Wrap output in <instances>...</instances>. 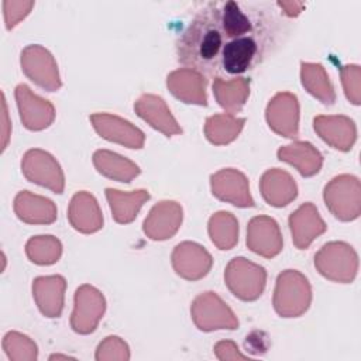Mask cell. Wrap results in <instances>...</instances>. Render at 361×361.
Wrapping results in <instances>:
<instances>
[{
	"label": "cell",
	"instance_id": "3957f363",
	"mask_svg": "<svg viewBox=\"0 0 361 361\" xmlns=\"http://www.w3.org/2000/svg\"><path fill=\"white\" fill-rule=\"evenodd\" d=\"M314 267L322 276L338 283H351L358 271V255L344 241L324 244L314 255Z\"/></svg>",
	"mask_w": 361,
	"mask_h": 361
},
{
	"label": "cell",
	"instance_id": "ba28073f",
	"mask_svg": "<svg viewBox=\"0 0 361 361\" xmlns=\"http://www.w3.org/2000/svg\"><path fill=\"white\" fill-rule=\"evenodd\" d=\"M21 172L27 180L61 195L65 189V176L58 161L39 148L28 149L21 159Z\"/></svg>",
	"mask_w": 361,
	"mask_h": 361
},
{
	"label": "cell",
	"instance_id": "603a6c76",
	"mask_svg": "<svg viewBox=\"0 0 361 361\" xmlns=\"http://www.w3.org/2000/svg\"><path fill=\"white\" fill-rule=\"evenodd\" d=\"M259 190L264 200L274 207L288 206L298 196L295 179L279 168H271L264 172L259 180Z\"/></svg>",
	"mask_w": 361,
	"mask_h": 361
},
{
	"label": "cell",
	"instance_id": "9c48e42d",
	"mask_svg": "<svg viewBox=\"0 0 361 361\" xmlns=\"http://www.w3.org/2000/svg\"><path fill=\"white\" fill-rule=\"evenodd\" d=\"M106 310V299L103 293L85 283L79 286L73 298V310L71 314V327L78 334H90L96 330Z\"/></svg>",
	"mask_w": 361,
	"mask_h": 361
},
{
	"label": "cell",
	"instance_id": "836d02e7",
	"mask_svg": "<svg viewBox=\"0 0 361 361\" xmlns=\"http://www.w3.org/2000/svg\"><path fill=\"white\" fill-rule=\"evenodd\" d=\"M340 78L347 100L358 106L361 103V68L358 65L341 66Z\"/></svg>",
	"mask_w": 361,
	"mask_h": 361
},
{
	"label": "cell",
	"instance_id": "44dd1931",
	"mask_svg": "<svg viewBox=\"0 0 361 361\" xmlns=\"http://www.w3.org/2000/svg\"><path fill=\"white\" fill-rule=\"evenodd\" d=\"M71 226L83 234H92L103 227V214L96 197L85 190L73 195L68 207Z\"/></svg>",
	"mask_w": 361,
	"mask_h": 361
},
{
	"label": "cell",
	"instance_id": "f546056e",
	"mask_svg": "<svg viewBox=\"0 0 361 361\" xmlns=\"http://www.w3.org/2000/svg\"><path fill=\"white\" fill-rule=\"evenodd\" d=\"M244 124L245 118H240L228 113L214 114L204 123V135L213 145H227L238 137Z\"/></svg>",
	"mask_w": 361,
	"mask_h": 361
},
{
	"label": "cell",
	"instance_id": "277c9868",
	"mask_svg": "<svg viewBox=\"0 0 361 361\" xmlns=\"http://www.w3.org/2000/svg\"><path fill=\"white\" fill-rule=\"evenodd\" d=\"M323 199L330 213L341 221H353L361 213V183L354 175L334 176L323 190Z\"/></svg>",
	"mask_w": 361,
	"mask_h": 361
},
{
	"label": "cell",
	"instance_id": "5bb4252c",
	"mask_svg": "<svg viewBox=\"0 0 361 361\" xmlns=\"http://www.w3.org/2000/svg\"><path fill=\"white\" fill-rule=\"evenodd\" d=\"M173 271L186 281H197L206 276L213 265L210 252L197 243H179L172 251Z\"/></svg>",
	"mask_w": 361,
	"mask_h": 361
},
{
	"label": "cell",
	"instance_id": "ac0fdd59",
	"mask_svg": "<svg viewBox=\"0 0 361 361\" xmlns=\"http://www.w3.org/2000/svg\"><path fill=\"white\" fill-rule=\"evenodd\" d=\"M313 128L327 145L338 151H350L357 140L355 123L347 116H317Z\"/></svg>",
	"mask_w": 361,
	"mask_h": 361
},
{
	"label": "cell",
	"instance_id": "6da1fadb",
	"mask_svg": "<svg viewBox=\"0 0 361 361\" xmlns=\"http://www.w3.org/2000/svg\"><path fill=\"white\" fill-rule=\"evenodd\" d=\"M272 13L241 1L207 3L176 44L178 61L214 78H235L255 68L274 41Z\"/></svg>",
	"mask_w": 361,
	"mask_h": 361
},
{
	"label": "cell",
	"instance_id": "e575fe53",
	"mask_svg": "<svg viewBox=\"0 0 361 361\" xmlns=\"http://www.w3.org/2000/svg\"><path fill=\"white\" fill-rule=\"evenodd\" d=\"M94 358L97 361L102 360H128L130 348L124 340L117 336L106 337L96 350Z\"/></svg>",
	"mask_w": 361,
	"mask_h": 361
},
{
	"label": "cell",
	"instance_id": "4316f807",
	"mask_svg": "<svg viewBox=\"0 0 361 361\" xmlns=\"http://www.w3.org/2000/svg\"><path fill=\"white\" fill-rule=\"evenodd\" d=\"M104 192L111 210V216L120 224L131 223L137 217L144 203L149 199V192L145 189L121 192L113 188H107Z\"/></svg>",
	"mask_w": 361,
	"mask_h": 361
},
{
	"label": "cell",
	"instance_id": "74e56055",
	"mask_svg": "<svg viewBox=\"0 0 361 361\" xmlns=\"http://www.w3.org/2000/svg\"><path fill=\"white\" fill-rule=\"evenodd\" d=\"M269 345L268 336L264 331H252L245 338V348L251 354H264Z\"/></svg>",
	"mask_w": 361,
	"mask_h": 361
},
{
	"label": "cell",
	"instance_id": "8d00e7d4",
	"mask_svg": "<svg viewBox=\"0 0 361 361\" xmlns=\"http://www.w3.org/2000/svg\"><path fill=\"white\" fill-rule=\"evenodd\" d=\"M214 355L221 360H247L248 355H244L240 353L237 344L231 340H221L214 345Z\"/></svg>",
	"mask_w": 361,
	"mask_h": 361
},
{
	"label": "cell",
	"instance_id": "d590c367",
	"mask_svg": "<svg viewBox=\"0 0 361 361\" xmlns=\"http://www.w3.org/2000/svg\"><path fill=\"white\" fill-rule=\"evenodd\" d=\"M34 7V1H3V13H4V21L6 28L11 30L14 28L23 18H25L30 11Z\"/></svg>",
	"mask_w": 361,
	"mask_h": 361
},
{
	"label": "cell",
	"instance_id": "f1b7e54d",
	"mask_svg": "<svg viewBox=\"0 0 361 361\" xmlns=\"http://www.w3.org/2000/svg\"><path fill=\"white\" fill-rule=\"evenodd\" d=\"M300 80L303 87L319 102L326 106L334 104L336 92L323 65L300 62Z\"/></svg>",
	"mask_w": 361,
	"mask_h": 361
},
{
	"label": "cell",
	"instance_id": "1f68e13d",
	"mask_svg": "<svg viewBox=\"0 0 361 361\" xmlns=\"http://www.w3.org/2000/svg\"><path fill=\"white\" fill-rule=\"evenodd\" d=\"M25 254L37 265H52L62 255V244L54 235H35L27 241Z\"/></svg>",
	"mask_w": 361,
	"mask_h": 361
},
{
	"label": "cell",
	"instance_id": "8992f818",
	"mask_svg": "<svg viewBox=\"0 0 361 361\" xmlns=\"http://www.w3.org/2000/svg\"><path fill=\"white\" fill-rule=\"evenodd\" d=\"M190 316L195 326L202 331L234 330L238 319L228 305L216 292H203L195 298L190 306Z\"/></svg>",
	"mask_w": 361,
	"mask_h": 361
},
{
	"label": "cell",
	"instance_id": "60d3db41",
	"mask_svg": "<svg viewBox=\"0 0 361 361\" xmlns=\"http://www.w3.org/2000/svg\"><path fill=\"white\" fill-rule=\"evenodd\" d=\"M59 358H65V360H68V358H73V357L62 355V354H54V355H51V357H49V360H59Z\"/></svg>",
	"mask_w": 361,
	"mask_h": 361
},
{
	"label": "cell",
	"instance_id": "5b68a950",
	"mask_svg": "<svg viewBox=\"0 0 361 361\" xmlns=\"http://www.w3.org/2000/svg\"><path fill=\"white\" fill-rule=\"evenodd\" d=\"M224 282L235 298L244 302H252L265 289L267 271L264 267L244 257H235L224 269Z\"/></svg>",
	"mask_w": 361,
	"mask_h": 361
},
{
	"label": "cell",
	"instance_id": "ffe728a7",
	"mask_svg": "<svg viewBox=\"0 0 361 361\" xmlns=\"http://www.w3.org/2000/svg\"><path fill=\"white\" fill-rule=\"evenodd\" d=\"M134 110L144 121H147L152 128L158 130L166 137H172L182 133L180 126L172 116L169 107L161 96L145 93L135 103Z\"/></svg>",
	"mask_w": 361,
	"mask_h": 361
},
{
	"label": "cell",
	"instance_id": "83f0119b",
	"mask_svg": "<svg viewBox=\"0 0 361 361\" xmlns=\"http://www.w3.org/2000/svg\"><path fill=\"white\" fill-rule=\"evenodd\" d=\"M93 165L103 176L126 183L131 182L141 172L135 162L109 149H97L93 154Z\"/></svg>",
	"mask_w": 361,
	"mask_h": 361
},
{
	"label": "cell",
	"instance_id": "52a82bcc",
	"mask_svg": "<svg viewBox=\"0 0 361 361\" xmlns=\"http://www.w3.org/2000/svg\"><path fill=\"white\" fill-rule=\"evenodd\" d=\"M20 63L24 75L47 92L61 89L62 80L54 55L38 44L27 45L21 51Z\"/></svg>",
	"mask_w": 361,
	"mask_h": 361
},
{
	"label": "cell",
	"instance_id": "2e32d148",
	"mask_svg": "<svg viewBox=\"0 0 361 361\" xmlns=\"http://www.w3.org/2000/svg\"><path fill=\"white\" fill-rule=\"evenodd\" d=\"M247 247L264 258L276 257L283 247L278 223L269 216L252 217L247 226Z\"/></svg>",
	"mask_w": 361,
	"mask_h": 361
},
{
	"label": "cell",
	"instance_id": "30bf717a",
	"mask_svg": "<svg viewBox=\"0 0 361 361\" xmlns=\"http://www.w3.org/2000/svg\"><path fill=\"white\" fill-rule=\"evenodd\" d=\"M265 118L278 135L296 138L299 135V102L290 92L276 93L268 103Z\"/></svg>",
	"mask_w": 361,
	"mask_h": 361
},
{
	"label": "cell",
	"instance_id": "7c38bea8",
	"mask_svg": "<svg viewBox=\"0 0 361 361\" xmlns=\"http://www.w3.org/2000/svg\"><path fill=\"white\" fill-rule=\"evenodd\" d=\"M90 123L94 131L110 142L133 149L144 147L145 134L128 120L109 113H94L90 116Z\"/></svg>",
	"mask_w": 361,
	"mask_h": 361
},
{
	"label": "cell",
	"instance_id": "4dcf8cb0",
	"mask_svg": "<svg viewBox=\"0 0 361 361\" xmlns=\"http://www.w3.org/2000/svg\"><path fill=\"white\" fill-rule=\"evenodd\" d=\"M212 243L219 250H231L238 241V221L230 212L214 213L207 224Z\"/></svg>",
	"mask_w": 361,
	"mask_h": 361
},
{
	"label": "cell",
	"instance_id": "ab89813d",
	"mask_svg": "<svg viewBox=\"0 0 361 361\" xmlns=\"http://www.w3.org/2000/svg\"><path fill=\"white\" fill-rule=\"evenodd\" d=\"M1 97H3V103H1L3 104V141H1V151H4L6 147H7V142H8V137H10V130H8L10 124L7 121L8 114H7V104H6L4 93L1 94Z\"/></svg>",
	"mask_w": 361,
	"mask_h": 361
},
{
	"label": "cell",
	"instance_id": "484cf974",
	"mask_svg": "<svg viewBox=\"0 0 361 361\" xmlns=\"http://www.w3.org/2000/svg\"><path fill=\"white\" fill-rule=\"evenodd\" d=\"M213 94L219 106L228 114L238 113L247 103L250 96V79L243 76L235 78H214Z\"/></svg>",
	"mask_w": 361,
	"mask_h": 361
},
{
	"label": "cell",
	"instance_id": "8fae6325",
	"mask_svg": "<svg viewBox=\"0 0 361 361\" xmlns=\"http://www.w3.org/2000/svg\"><path fill=\"white\" fill-rule=\"evenodd\" d=\"M210 188L214 197L237 207H252L255 202L250 193L247 176L234 168H224L210 176Z\"/></svg>",
	"mask_w": 361,
	"mask_h": 361
},
{
	"label": "cell",
	"instance_id": "4fadbf2b",
	"mask_svg": "<svg viewBox=\"0 0 361 361\" xmlns=\"http://www.w3.org/2000/svg\"><path fill=\"white\" fill-rule=\"evenodd\" d=\"M14 94L20 120L27 130L41 131L54 123L55 109L49 100L32 93V90L24 83L16 87Z\"/></svg>",
	"mask_w": 361,
	"mask_h": 361
},
{
	"label": "cell",
	"instance_id": "d4e9b609",
	"mask_svg": "<svg viewBox=\"0 0 361 361\" xmlns=\"http://www.w3.org/2000/svg\"><path fill=\"white\" fill-rule=\"evenodd\" d=\"M276 155L279 161L292 165L305 178L319 173L323 165V155L307 141H295L283 145L278 149Z\"/></svg>",
	"mask_w": 361,
	"mask_h": 361
},
{
	"label": "cell",
	"instance_id": "f35d334b",
	"mask_svg": "<svg viewBox=\"0 0 361 361\" xmlns=\"http://www.w3.org/2000/svg\"><path fill=\"white\" fill-rule=\"evenodd\" d=\"M276 6L286 17H298L305 8V3L302 1H278Z\"/></svg>",
	"mask_w": 361,
	"mask_h": 361
},
{
	"label": "cell",
	"instance_id": "d6986e66",
	"mask_svg": "<svg viewBox=\"0 0 361 361\" xmlns=\"http://www.w3.org/2000/svg\"><path fill=\"white\" fill-rule=\"evenodd\" d=\"M206 85V76L189 68L176 69L166 76V87L169 92L188 104L207 106Z\"/></svg>",
	"mask_w": 361,
	"mask_h": 361
},
{
	"label": "cell",
	"instance_id": "9a60e30c",
	"mask_svg": "<svg viewBox=\"0 0 361 361\" xmlns=\"http://www.w3.org/2000/svg\"><path fill=\"white\" fill-rule=\"evenodd\" d=\"M183 219L182 206L173 200H162L152 206L142 223V231L154 241H164L173 237Z\"/></svg>",
	"mask_w": 361,
	"mask_h": 361
},
{
	"label": "cell",
	"instance_id": "d6a6232c",
	"mask_svg": "<svg viewBox=\"0 0 361 361\" xmlns=\"http://www.w3.org/2000/svg\"><path fill=\"white\" fill-rule=\"evenodd\" d=\"M3 350L11 361H34L38 358L37 344L18 331H8L4 336Z\"/></svg>",
	"mask_w": 361,
	"mask_h": 361
},
{
	"label": "cell",
	"instance_id": "7a4b0ae2",
	"mask_svg": "<svg viewBox=\"0 0 361 361\" xmlns=\"http://www.w3.org/2000/svg\"><path fill=\"white\" fill-rule=\"evenodd\" d=\"M312 303V288L307 278L296 269L282 271L275 283L272 305L281 317H299Z\"/></svg>",
	"mask_w": 361,
	"mask_h": 361
},
{
	"label": "cell",
	"instance_id": "e0dca14e",
	"mask_svg": "<svg viewBox=\"0 0 361 361\" xmlns=\"http://www.w3.org/2000/svg\"><path fill=\"white\" fill-rule=\"evenodd\" d=\"M289 228L295 247L298 250H306L327 230V226L319 214L317 207L312 202H306L289 216Z\"/></svg>",
	"mask_w": 361,
	"mask_h": 361
},
{
	"label": "cell",
	"instance_id": "cb8c5ba5",
	"mask_svg": "<svg viewBox=\"0 0 361 361\" xmlns=\"http://www.w3.org/2000/svg\"><path fill=\"white\" fill-rule=\"evenodd\" d=\"M13 209L16 216L27 224H51L58 214L56 206L51 199L34 195L30 190L17 193Z\"/></svg>",
	"mask_w": 361,
	"mask_h": 361
},
{
	"label": "cell",
	"instance_id": "7402d4cb",
	"mask_svg": "<svg viewBox=\"0 0 361 361\" xmlns=\"http://www.w3.org/2000/svg\"><path fill=\"white\" fill-rule=\"evenodd\" d=\"M66 281L62 275L38 276L32 281V296L39 312L49 319L59 317L63 310Z\"/></svg>",
	"mask_w": 361,
	"mask_h": 361
}]
</instances>
